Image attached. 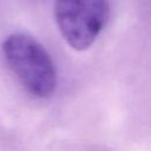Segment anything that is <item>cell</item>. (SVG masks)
Listing matches in <instances>:
<instances>
[{"mask_svg": "<svg viewBox=\"0 0 151 151\" xmlns=\"http://www.w3.org/2000/svg\"><path fill=\"white\" fill-rule=\"evenodd\" d=\"M54 19L64 40L74 50L88 48L106 26L109 0H55Z\"/></svg>", "mask_w": 151, "mask_h": 151, "instance_id": "7a4b0ae2", "label": "cell"}, {"mask_svg": "<svg viewBox=\"0 0 151 151\" xmlns=\"http://www.w3.org/2000/svg\"><path fill=\"white\" fill-rule=\"evenodd\" d=\"M4 59L21 86L35 98H48L57 87V68L47 50L26 33H12L1 46Z\"/></svg>", "mask_w": 151, "mask_h": 151, "instance_id": "6da1fadb", "label": "cell"}]
</instances>
